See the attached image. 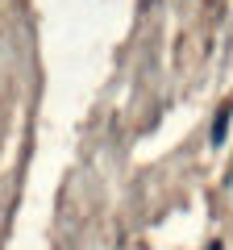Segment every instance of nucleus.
I'll use <instances>...</instances> for the list:
<instances>
[{
    "label": "nucleus",
    "instance_id": "f257e3e1",
    "mask_svg": "<svg viewBox=\"0 0 233 250\" xmlns=\"http://www.w3.org/2000/svg\"><path fill=\"white\" fill-rule=\"evenodd\" d=\"M229 117H233V100H225L221 108H216V121H213V146L225 142V129H229Z\"/></svg>",
    "mask_w": 233,
    "mask_h": 250
}]
</instances>
